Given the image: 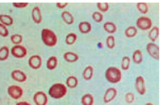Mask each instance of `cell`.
<instances>
[{
  "mask_svg": "<svg viewBox=\"0 0 160 105\" xmlns=\"http://www.w3.org/2000/svg\"><path fill=\"white\" fill-rule=\"evenodd\" d=\"M41 38L42 42L48 48L54 47L58 42V38L55 32L48 28H44L42 30Z\"/></svg>",
  "mask_w": 160,
  "mask_h": 105,
  "instance_id": "1",
  "label": "cell"
},
{
  "mask_svg": "<svg viewBox=\"0 0 160 105\" xmlns=\"http://www.w3.org/2000/svg\"><path fill=\"white\" fill-rule=\"evenodd\" d=\"M67 94V87L63 83H55L50 87L48 95L54 99L63 98Z\"/></svg>",
  "mask_w": 160,
  "mask_h": 105,
  "instance_id": "2",
  "label": "cell"
},
{
  "mask_svg": "<svg viewBox=\"0 0 160 105\" xmlns=\"http://www.w3.org/2000/svg\"><path fill=\"white\" fill-rule=\"evenodd\" d=\"M105 78L112 84L119 83L122 78L121 70H119V68L114 67V66L108 67L105 71Z\"/></svg>",
  "mask_w": 160,
  "mask_h": 105,
  "instance_id": "3",
  "label": "cell"
},
{
  "mask_svg": "<svg viewBox=\"0 0 160 105\" xmlns=\"http://www.w3.org/2000/svg\"><path fill=\"white\" fill-rule=\"evenodd\" d=\"M137 29L142 30V31H148L152 27V21L149 17L147 16H141L137 19Z\"/></svg>",
  "mask_w": 160,
  "mask_h": 105,
  "instance_id": "4",
  "label": "cell"
},
{
  "mask_svg": "<svg viewBox=\"0 0 160 105\" xmlns=\"http://www.w3.org/2000/svg\"><path fill=\"white\" fill-rule=\"evenodd\" d=\"M147 52L148 53L149 55L151 56L152 58H154L156 60H159L160 58V48L159 46L155 44L154 42H149L147 44V47H146Z\"/></svg>",
  "mask_w": 160,
  "mask_h": 105,
  "instance_id": "5",
  "label": "cell"
},
{
  "mask_svg": "<svg viewBox=\"0 0 160 105\" xmlns=\"http://www.w3.org/2000/svg\"><path fill=\"white\" fill-rule=\"evenodd\" d=\"M7 92H8V94L9 95V97L15 100L20 99L23 95V89L20 86H17V85L9 86L8 89H7Z\"/></svg>",
  "mask_w": 160,
  "mask_h": 105,
  "instance_id": "6",
  "label": "cell"
},
{
  "mask_svg": "<svg viewBox=\"0 0 160 105\" xmlns=\"http://www.w3.org/2000/svg\"><path fill=\"white\" fill-rule=\"evenodd\" d=\"M10 52L15 58H22L26 57L27 54V49L21 44V45H15L10 50Z\"/></svg>",
  "mask_w": 160,
  "mask_h": 105,
  "instance_id": "7",
  "label": "cell"
},
{
  "mask_svg": "<svg viewBox=\"0 0 160 105\" xmlns=\"http://www.w3.org/2000/svg\"><path fill=\"white\" fill-rule=\"evenodd\" d=\"M28 64H29L30 68H32L33 70H38L42 67V59L40 55L35 54L30 57L29 60H28Z\"/></svg>",
  "mask_w": 160,
  "mask_h": 105,
  "instance_id": "8",
  "label": "cell"
},
{
  "mask_svg": "<svg viewBox=\"0 0 160 105\" xmlns=\"http://www.w3.org/2000/svg\"><path fill=\"white\" fill-rule=\"evenodd\" d=\"M33 101H34L36 105H47L48 96L44 92L38 91L33 95Z\"/></svg>",
  "mask_w": 160,
  "mask_h": 105,
  "instance_id": "9",
  "label": "cell"
},
{
  "mask_svg": "<svg viewBox=\"0 0 160 105\" xmlns=\"http://www.w3.org/2000/svg\"><path fill=\"white\" fill-rule=\"evenodd\" d=\"M135 88L140 95H144L146 93V82L145 79L142 76H137L135 82Z\"/></svg>",
  "mask_w": 160,
  "mask_h": 105,
  "instance_id": "10",
  "label": "cell"
},
{
  "mask_svg": "<svg viewBox=\"0 0 160 105\" xmlns=\"http://www.w3.org/2000/svg\"><path fill=\"white\" fill-rule=\"evenodd\" d=\"M117 89L114 88H108L106 92H105L104 95H103V102L105 103H108V102H112L113 100L117 97Z\"/></svg>",
  "mask_w": 160,
  "mask_h": 105,
  "instance_id": "11",
  "label": "cell"
},
{
  "mask_svg": "<svg viewBox=\"0 0 160 105\" xmlns=\"http://www.w3.org/2000/svg\"><path fill=\"white\" fill-rule=\"evenodd\" d=\"M11 78L18 82H25L27 80L26 73L21 70H15L11 72Z\"/></svg>",
  "mask_w": 160,
  "mask_h": 105,
  "instance_id": "12",
  "label": "cell"
},
{
  "mask_svg": "<svg viewBox=\"0 0 160 105\" xmlns=\"http://www.w3.org/2000/svg\"><path fill=\"white\" fill-rule=\"evenodd\" d=\"M32 21L35 24H40L42 21V15L40 8L38 6L34 7L32 10Z\"/></svg>",
  "mask_w": 160,
  "mask_h": 105,
  "instance_id": "13",
  "label": "cell"
},
{
  "mask_svg": "<svg viewBox=\"0 0 160 105\" xmlns=\"http://www.w3.org/2000/svg\"><path fill=\"white\" fill-rule=\"evenodd\" d=\"M79 31L82 34H88L92 31V25L88 21H82L80 22L78 26Z\"/></svg>",
  "mask_w": 160,
  "mask_h": 105,
  "instance_id": "14",
  "label": "cell"
},
{
  "mask_svg": "<svg viewBox=\"0 0 160 105\" xmlns=\"http://www.w3.org/2000/svg\"><path fill=\"white\" fill-rule=\"evenodd\" d=\"M64 59L68 63H75L78 61L79 56L74 52H66L64 53Z\"/></svg>",
  "mask_w": 160,
  "mask_h": 105,
  "instance_id": "15",
  "label": "cell"
},
{
  "mask_svg": "<svg viewBox=\"0 0 160 105\" xmlns=\"http://www.w3.org/2000/svg\"><path fill=\"white\" fill-rule=\"evenodd\" d=\"M47 69L49 70H55L58 66V58L55 56H51L47 60L46 63Z\"/></svg>",
  "mask_w": 160,
  "mask_h": 105,
  "instance_id": "16",
  "label": "cell"
},
{
  "mask_svg": "<svg viewBox=\"0 0 160 105\" xmlns=\"http://www.w3.org/2000/svg\"><path fill=\"white\" fill-rule=\"evenodd\" d=\"M159 32L158 26H153L150 29V32L148 33V38L152 41V42H154L158 38H159Z\"/></svg>",
  "mask_w": 160,
  "mask_h": 105,
  "instance_id": "17",
  "label": "cell"
},
{
  "mask_svg": "<svg viewBox=\"0 0 160 105\" xmlns=\"http://www.w3.org/2000/svg\"><path fill=\"white\" fill-rule=\"evenodd\" d=\"M103 29L108 34H114L117 31V26L114 22L107 21L103 24Z\"/></svg>",
  "mask_w": 160,
  "mask_h": 105,
  "instance_id": "18",
  "label": "cell"
},
{
  "mask_svg": "<svg viewBox=\"0 0 160 105\" xmlns=\"http://www.w3.org/2000/svg\"><path fill=\"white\" fill-rule=\"evenodd\" d=\"M65 83H66V87L69 88H71V89H73V88H76L77 86H78V79L76 78V76H70L69 77H68L67 79H66V82H65Z\"/></svg>",
  "mask_w": 160,
  "mask_h": 105,
  "instance_id": "19",
  "label": "cell"
},
{
  "mask_svg": "<svg viewBox=\"0 0 160 105\" xmlns=\"http://www.w3.org/2000/svg\"><path fill=\"white\" fill-rule=\"evenodd\" d=\"M62 20L64 21V23L67 25H72L74 23V17H73L72 14L69 11H63L61 14Z\"/></svg>",
  "mask_w": 160,
  "mask_h": 105,
  "instance_id": "20",
  "label": "cell"
},
{
  "mask_svg": "<svg viewBox=\"0 0 160 105\" xmlns=\"http://www.w3.org/2000/svg\"><path fill=\"white\" fill-rule=\"evenodd\" d=\"M82 76L85 81H90L93 76V67L92 65H88L85 68L83 72H82Z\"/></svg>",
  "mask_w": 160,
  "mask_h": 105,
  "instance_id": "21",
  "label": "cell"
},
{
  "mask_svg": "<svg viewBox=\"0 0 160 105\" xmlns=\"http://www.w3.org/2000/svg\"><path fill=\"white\" fill-rule=\"evenodd\" d=\"M0 23L3 24L5 26H10L13 25L14 21H13V18L10 15H0Z\"/></svg>",
  "mask_w": 160,
  "mask_h": 105,
  "instance_id": "22",
  "label": "cell"
},
{
  "mask_svg": "<svg viewBox=\"0 0 160 105\" xmlns=\"http://www.w3.org/2000/svg\"><path fill=\"white\" fill-rule=\"evenodd\" d=\"M81 103H82V105H93V103H94L93 96L90 93L85 94L82 97Z\"/></svg>",
  "mask_w": 160,
  "mask_h": 105,
  "instance_id": "23",
  "label": "cell"
},
{
  "mask_svg": "<svg viewBox=\"0 0 160 105\" xmlns=\"http://www.w3.org/2000/svg\"><path fill=\"white\" fill-rule=\"evenodd\" d=\"M132 60L134 61L135 64H140L143 60V54L142 51L139 49L135 50L133 54H132Z\"/></svg>",
  "mask_w": 160,
  "mask_h": 105,
  "instance_id": "24",
  "label": "cell"
},
{
  "mask_svg": "<svg viewBox=\"0 0 160 105\" xmlns=\"http://www.w3.org/2000/svg\"><path fill=\"white\" fill-rule=\"evenodd\" d=\"M137 34V29L136 26H131L127 27L125 31V35L126 36V38H132L136 37Z\"/></svg>",
  "mask_w": 160,
  "mask_h": 105,
  "instance_id": "25",
  "label": "cell"
},
{
  "mask_svg": "<svg viewBox=\"0 0 160 105\" xmlns=\"http://www.w3.org/2000/svg\"><path fill=\"white\" fill-rule=\"evenodd\" d=\"M9 56V49L7 46H3L0 48V61H5Z\"/></svg>",
  "mask_w": 160,
  "mask_h": 105,
  "instance_id": "26",
  "label": "cell"
},
{
  "mask_svg": "<svg viewBox=\"0 0 160 105\" xmlns=\"http://www.w3.org/2000/svg\"><path fill=\"white\" fill-rule=\"evenodd\" d=\"M76 41H77V35L73 32L69 33L65 38V42L67 45H73L74 43H76Z\"/></svg>",
  "mask_w": 160,
  "mask_h": 105,
  "instance_id": "27",
  "label": "cell"
},
{
  "mask_svg": "<svg viewBox=\"0 0 160 105\" xmlns=\"http://www.w3.org/2000/svg\"><path fill=\"white\" fill-rule=\"evenodd\" d=\"M137 9H138V11H139L140 13H142V14H143V15L148 14V12L149 10L148 3H142V2L137 3Z\"/></svg>",
  "mask_w": 160,
  "mask_h": 105,
  "instance_id": "28",
  "label": "cell"
},
{
  "mask_svg": "<svg viewBox=\"0 0 160 105\" xmlns=\"http://www.w3.org/2000/svg\"><path fill=\"white\" fill-rule=\"evenodd\" d=\"M131 58L128 56H124L121 60V69L123 70H129L130 68V65H131Z\"/></svg>",
  "mask_w": 160,
  "mask_h": 105,
  "instance_id": "29",
  "label": "cell"
},
{
  "mask_svg": "<svg viewBox=\"0 0 160 105\" xmlns=\"http://www.w3.org/2000/svg\"><path fill=\"white\" fill-rule=\"evenodd\" d=\"M23 38L21 34H14L10 37V41L14 45H21Z\"/></svg>",
  "mask_w": 160,
  "mask_h": 105,
  "instance_id": "30",
  "label": "cell"
},
{
  "mask_svg": "<svg viewBox=\"0 0 160 105\" xmlns=\"http://www.w3.org/2000/svg\"><path fill=\"white\" fill-rule=\"evenodd\" d=\"M92 17L93 21H95L96 23H100L103 20V14H102L101 12L99 11H95L93 12Z\"/></svg>",
  "mask_w": 160,
  "mask_h": 105,
  "instance_id": "31",
  "label": "cell"
},
{
  "mask_svg": "<svg viewBox=\"0 0 160 105\" xmlns=\"http://www.w3.org/2000/svg\"><path fill=\"white\" fill-rule=\"evenodd\" d=\"M106 45L109 49H112L115 47V38H114V36H108L106 39Z\"/></svg>",
  "mask_w": 160,
  "mask_h": 105,
  "instance_id": "32",
  "label": "cell"
},
{
  "mask_svg": "<svg viewBox=\"0 0 160 105\" xmlns=\"http://www.w3.org/2000/svg\"><path fill=\"white\" fill-rule=\"evenodd\" d=\"M97 7H98L99 12H101L102 14L107 12L109 9V4L108 3H98Z\"/></svg>",
  "mask_w": 160,
  "mask_h": 105,
  "instance_id": "33",
  "label": "cell"
},
{
  "mask_svg": "<svg viewBox=\"0 0 160 105\" xmlns=\"http://www.w3.org/2000/svg\"><path fill=\"white\" fill-rule=\"evenodd\" d=\"M8 35H9L8 27L3 25V24L0 23V36L3 37V38H6V37H8Z\"/></svg>",
  "mask_w": 160,
  "mask_h": 105,
  "instance_id": "34",
  "label": "cell"
},
{
  "mask_svg": "<svg viewBox=\"0 0 160 105\" xmlns=\"http://www.w3.org/2000/svg\"><path fill=\"white\" fill-rule=\"evenodd\" d=\"M125 102L129 103V104H131L132 102L135 101V95L133 92H127V93L125 94Z\"/></svg>",
  "mask_w": 160,
  "mask_h": 105,
  "instance_id": "35",
  "label": "cell"
},
{
  "mask_svg": "<svg viewBox=\"0 0 160 105\" xmlns=\"http://www.w3.org/2000/svg\"><path fill=\"white\" fill-rule=\"evenodd\" d=\"M12 4H13V6H15V8H18V9H24V8H26V6H28L29 3H13Z\"/></svg>",
  "mask_w": 160,
  "mask_h": 105,
  "instance_id": "36",
  "label": "cell"
},
{
  "mask_svg": "<svg viewBox=\"0 0 160 105\" xmlns=\"http://www.w3.org/2000/svg\"><path fill=\"white\" fill-rule=\"evenodd\" d=\"M68 4H69L68 3H56L55 5L58 7V9H64L65 7H67Z\"/></svg>",
  "mask_w": 160,
  "mask_h": 105,
  "instance_id": "37",
  "label": "cell"
},
{
  "mask_svg": "<svg viewBox=\"0 0 160 105\" xmlns=\"http://www.w3.org/2000/svg\"><path fill=\"white\" fill-rule=\"evenodd\" d=\"M15 105H32V104H31V103H29V102L23 101V102H18Z\"/></svg>",
  "mask_w": 160,
  "mask_h": 105,
  "instance_id": "38",
  "label": "cell"
},
{
  "mask_svg": "<svg viewBox=\"0 0 160 105\" xmlns=\"http://www.w3.org/2000/svg\"><path fill=\"white\" fill-rule=\"evenodd\" d=\"M145 105H153L152 102H148V103H146Z\"/></svg>",
  "mask_w": 160,
  "mask_h": 105,
  "instance_id": "39",
  "label": "cell"
}]
</instances>
